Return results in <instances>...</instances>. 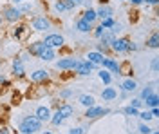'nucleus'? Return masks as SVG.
<instances>
[{
    "label": "nucleus",
    "mask_w": 159,
    "mask_h": 134,
    "mask_svg": "<svg viewBox=\"0 0 159 134\" xmlns=\"http://www.w3.org/2000/svg\"><path fill=\"white\" fill-rule=\"evenodd\" d=\"M20 134H34L42 129V122H40L36 116H25L18 125Z\"/></svg>",
    "instance_id": "obj_1"
},
{
    "label": "nucleus",
    "mask_w": 159,
    "mask_h": 134,
    "mask_svg": "<svg viewBox=\"0 0 159 134\" xmlns=\"http://www.w3.org/2000/svg\"><path fill=\"white\" fill-rule=\"evenodd\" d=\"M29 25L33 27V31L45 33V31H49L51 27H52V22H51V18L49 16H45V15H36V16L31 18Z\"/></svg>",
    "instance_id": "obj_2"
},
{
    "label": "nucleus",
    "mask_w": 159,
    "mask_h": 134,
    "mask_svg": "<svg viewBox=\"0 0 159 134\" xmlns=\"http://www.w3.org/2000/svg\"><path fill=\"white\" fill-rule=\"evenodd\" d=\"M22 11L18 9V6H7L2 9V18L6 22H11V24H16V22L22 20Z\"/></svg>",
    "instance_id": "obj_3"
},
{
    "label": "nucleus",
    "mask_w": 159,
    "mask_h": 134,
    "mask_svg": "<svg viewBox=\"0 0 159 134\" xmlns=\"http://www.w3.org/2000/svg\"><path fill=\"white\" fill-rule=\"evenodd\" d=\"M94 67H98V65H94V63L89 62V60H76V65H74L72 71L76 72V74H80V76H89L90 71H92Z\"/></svg>",
    "instance_id": "obj_4"
},
{
    "label": "nucleus",
    "mask_w": 159,
    "mask_h": 134,
    "mask_svg": "<svg viewBox=\"0 0 159 134\" xmlns=\"http://www.w3.org/2000/svg\"><path fill=\"white\" fill-rule=\"evenodd\" d=\"M110 49L114 53H118V54H121V53H129L130 51V40L129 38H114L112 40V44H110Z\"/></svg>",
    "instance_id": "obj_5"
},
{
    "label": "nucleus",
    "mask_w": 159,
    "mask_h": 134,
    "mask_svg": "<svg viewBox=\"0 0 159 134\" xmlns=\"http://www.w3.org/2000/svg\"><path fill=\"white\" fill-rule=\"evenodd\" d=\"M43 44L47 45V47H51V49H56V47H61L63 44H65V40H63V36L61 35H58V33H51V35H47L45 38H43Z\"/></svg>",
    "instance_id": "obj_6"
},
{
    "label": "nucleus",
    "mask_w": 159,
    "mask_h": 134,
    "mask_svg": "<svg viewBox=\"0 0 159 134\" xmlns=\"http://www.w3.org/2000/svg\"><path fill=\"white\" fill-rule=\"evenodd\" d=\"M110 111L107 107H99V105H90L87 107V111H85V118L87 120H96L99 116H105V114H109Z\"/></svg>",
    "instance_id": "obj_7"
},
{
    "label": "nucleus",
    "mask_w": 159,
    "mask_h": 134,
    "mask_svg": "<svg viewBox=\"0 0 159 134\" xmlns=\"http://www.w3.org/2000/svg\"><path fill=\"white\" fill-rule=\"evenodd\" d=\"M74 65H76V60L74 58H60L58 62L54 63V67L58 69V71H72L74 69Z\"/></svg>",
    "instance_id": "obj_8"
},
{
    "label": "nucleus",
    "mask_w": 159,
    "mask_h": 134,
    "mask_svg": "<svg viewBox=\"0 0 159 134\" xmlns=\"http://www.w3.org/2000/svg\"><path fill=\"white\" fill-rule=\"evenodd\" d=\"M103 69H107L109 72H116L119 74V67H121V63L116 60V58H109V56H105V60H103Z\"/></svg>",
    "instance_id": "obj_9"
},
{
    "label": "nucleus",
    "mask_w": 159,
    "mask_h": 134,
    "mask_svg": "<svg viewBox=\"0 0 159 134\" xmlns=\"http://www.w3.org/2000/svg\"><path fill=\"white\" fill-rule=\"evenodd\" d=\"M76 6L72 4V2H69V0H54V11L56 13H63V11H70L74 9Z\"/></svg>",
    "instance_id": "obj_10"
},
{
    "label": "nucleus",
    "mask_w": 159,
    "mask_h": 134,
    "mask_svg": "<svg viewBox=\"0 0 159 134\" xmlns=\"http://www.w3.org/2000/svg\"><path fill=\"white\" fill-rule=\"evenodd\" d=\"M31 82H45L47 78H49V71L47 69H36V71H33L31 72Z\"/></svg>",
    "instance_id": "obj_11"
},
{
    "label": "nucleus",
    "mask_w": 159,
    "mask_h": 134,
    "mask_svg": "<svg viewBox=\"0 0 159 134\" xmlns=\"http://www.w3.org/2000/svg\"><path fill=\"white\" fill-rule=\"evenodd\" d=\"M27 33H29L27 25H25V24H20V22H16V27H15V31H13L15 38H16V40H25Z\"/></svg>",
    "instance_id": "obj_12"
},
{
    "label": "nucleus",
    "mask_w": 159,
    "mask_h": 134,
    "mask_svg": "<svg viewBox=\"0 0 159 134\" xmlns=\"http://www.w3.org/2000/svg\"><path fill=\"white\" fill-rule=\"evenodd\" d=\"M34 116L38 118L42 123H43V122H49L51 120V109L45 107V105H40L38 109H36V114H34Z\"/></svg>",
    "instance_id": "obj_13"
},
{
    "label": "nucleus",
    "mask_w": 159,
    "mask_h": 134,
    "mask_svg": "<svg viewBox=\"0 0 159 134\" xmlns=\"http://www.w3.org/2000/svg\"><path fill=\"white\" fill-rule=\"evenodd\" d=\"M87 60L92 62L94 65H101L103 60H105V54H103V53H99V51H89V53H87Z\"/></svg>",
    "instance_id": "obj_14"
},
{
    "label": "nucleus",
    "mask_w": 159,
    "mask_h": 134,
    "mask_svg": "<svg viewBox=\"0 0 159 134\" xmlns=\"http://www.w3.org/2000/svg\"><path fill=\"white\" fill-rule=\"evenodd\" d=\"M45 47H47V45H45V44H43L42 40H40V42H33L29 47H27V53H29L31 56H38L40 53L45 49Z\"/></svg>",
    "instance_id": "obj_15"
},
{
    "label": "nucleus",
    "mask_w": 159,
    "mask_h": 134,
    "mask_svg": "<svg viewBox=\"0 0 159 134\" xmlns=\"http://www.w3.org/2000/svg\"><path fill=\"white\" fill-rule=\"evenodd\" d=\"M101 98H103V102H112V100H116L118 98V91L114 89V87H105L103 91H101Z\"/></svg>",
    "instance_id": "obj_16"
},
{
    "label": "nucleus",
    "mask_w": 159,
    "mask_h": 134,
    "mask_svg": "<svg viewBox=\"0 0 159 134\" xmlns=\"http://www.w3.org/2000/svg\"><path fill=\"white\" fill-rule=\"evenodd\" d=\"M38 58H40V60H43V62H52V60L56 58V49L45 47V49L38 54Z\"/></svg>",
    "instance_id": "obj_17"
},
{
    "label": "nucleus",
    "mask_w": 159,
    "mask_h": 134,
    "mask_svg": "<svg viewBox=\"0 0 159 134\" xmlns=\"http://www.w3.org/2000/svg\"><path fill=\"white\" fill-rule=\"evenodd\" d=\"M58 113L61 114V118H63V120H67V118H70V116L74 114V107L69 105V103H61V105L58 107Z\"/></svg>",
    "instance_id": "obj_18"
},
{
    "label": "nucleus",
    "mask_w": 159,
    "mask_h": 134,
    "mask_svg": "<svg viewBox=\"0 0 159 134\" xmlns=\"http://www.w3.org/2000/svg\"><path fill=\"white\" fill-rule=\"evenodd\" d=\"M24 62H22V60H20V56H16V58H15V60H13V74H15V76H24Z\"/></svg>",
    "instance_id": "obj_19"
},
{
    "label": "nucleus",
    "mask_w": 159,
    "mask_h": 134,
    "mask_svg": "<svg viewBox=\"0 0 159 134\" xmlns=\"http://www.w3.org/2000/svg\"><path fill=\"white\" fill-rule=\"evenodd\" d=\"M114 38H116V35L110 31V29H105V33L99 36V42H101L103 45H109V47H110V44H112V40H114Z\"/></svg>",
    "instance_id": "obj_20"
},
{
    "label": "nucleus",
    "mask_w": 159,
    "mask_h": 134,
    "mask_svg": "<svg viewBox=\"0 0 159 134\" xmlns=\"http://www.w3.org/2000/svg\"><path fill=\"white\" fill-rule=\"evenodd\" d=\"M121 89H123L125 93H134V91L138 89V83H136V80H132V78H127L125 82L121 83Z\"/></svg>",
    "instance_id": "obj_21"
},
{
    "label": "nucleus",
    "mask_w": 159,
    "mask_h": 134,
    "mask_svg": "<svg viewBox=\"0 0 159 134\" xmlns=\"http://www.w3.org/2000/svg\"><path fill=\"white\" fill-rule=\"evenodd\" d=\"M76 29H78L80 33H90L92 31V24L87 20H83V18H80L78 22H76Z\"/></svg>",
    "instance_id": "obj_22"
},
{
    "label": "nucleus",
    "mask_w": 159,
    "mask_h": 134,
    "mask_svg": "<svg viewBox=\"0 0 159 134\" xmlns=\"http://www.w3.org/2000/svg\"><path fill=\"white\" fill-rule=\"evenodd\" d=\"M143 103L147 105V109H154V107H157V105H159V96L156 93H152L148 98H145V100H143Z\"/></svg>",
    "instance_id": "obj_23"
},
{
    "label": "nucleus",
    "mask_w": 159,
    "mask_h": 134,
    "mask_svg": "<svg viewBox=\"0 0 159 134\" xmlns=\"http://www.w3.org/2000/svg\"><path fill=\"white\" fill-rule=\"evenodd\" d=\"M96 15H98L99 20H103V18H109V16H112V15H114V11H112V7L101 6L99 9H96Z\"/></svg>",
    "instance_id": "obj_24"
},
{
    "label": "nucleus",
    "mask_w": 159,
    "mask_h": 134,
    "mask_svg": "<svg viewBox=\"0 0 159 134\" xmlns=\"http://www.w3.org/2000/svg\"><path fill=\"white\" fill-rule=\"evenodd\" d=\"M83 20L90 22V24H94V22L98 20V15H96V9H92V7H87V9L83 11V16H81Z\"/></svg>",
    "instance_id": "obj_25"
},
{
    "label": "nucleus",
    "mask_w": 159,
    "mask_h": 134,
    "mask_svg": "<svg viewBox=\"0 0 159 134\" xmlns=\"http://www.w3.org/2000/svg\"><path fill=\"white\" fill-rule=\"evenodd\" d=\"M78 102L83 105V107H90V105H96V100H94V96H90V94H81L78 98Z\"/></svg>",
    "instance_id": "obj_26"
},
{
    "label": "nucleus",
    "mask_w": 159,
    "mask_h": 134,
    "mask_svg": "<svg viewBox=\"0 0 159 134\" xmlns=\"http://www.w3.org/2000/svg\"><path fill=\"white\" fill-rule=\"evenodd\" d=\"M98 76H99V80L105 83V85H110V82H112V74H110L107 69H101V71L98 72Z\"/></svg>",
    "instance_id": "obj_27"
},
{
    "label": "nucleus",
    "mask_w": 159,
    "mask_h": 134,
    "mask_svg": "<svg viewBox=\"0 0 159 134\" xmlns=\"http://www.w3.org/2000/svg\"><path fill=\"white\" fill-rule=\"evenodd\" d=\"M147 47H150V49H157L159 47V35L157 33H152V36L147 40Z\"/></svg>",
    "instance_id": "obj_28"
},
{
    "label": "nucleus",
    "mask_w": 159,
    "mask_h": 134,
    "mask_svg": "<svg viewBox=\"0 0 159 134\" xmlns=\"http://www.w3.org/2000/svg\"><path fill=\"white\" fill-rule=\"evenodd\" d=\"M49 122L52 125H61V123H63V118H61V114L56 111L54 114H51V120H49Z\"/></svg>",
    "instance_id": "obj_29"
},
{
    "label": "nucleus",
    "mask_w": 159,
    "mask_h": 134,
    "mask_svg": "<svg viewBox=\"0 0 159 134\" xmlns=\"http://www.w3.org/2000/svg\"><path fill=\"white\" fill-rule=\"evenodd\" d=\"M123 113L127 114V116H138V114H139V109H136V107L129 105V107H125V109H123Z\"/></svg>",
    "instance_id": "obj_30"
},
{
    "label": "nucleus",
    "mask_w": 159,
    "mask_h": 134,
    "mask_svg": "<svg viewBox=\"0 0 159 134\" xmlns=\"http://www.w3.org/2000/svg\"><path fill=\"white\" fill-rule=\"evenodd\" d=\"M138 116L143 120V122H150V120L154 118V116H152V111H143V113H139Z\"/></svg>",
    "instance_id": "obj_31"
},
{
    "label": "nucleus",
    "mask_w": 159,
    "mask_h": 134,
    "mask_svg": "<svg viewBox=\"0 0 159 134\" xmlns=\"http://www.w3.org/2000/svg\"><path fill=\"white\" fill-rule=\"evenodd\" d=\"M114 18H112V16H109V18H103V20H101V25H103V27H105V29H110V27H112V25H114Z\"/></svg>",
    "instance_id": "obj_32"
},
{
    "label": "nucleus",
    "mask_w": 159,
    "mask_h": 134,
    "mask_svg": "<svg viewBox=\"0 0 159 134\" xmlns=\"http://www.w3.org/2000/svg\"><path fill=\"white\" fill-rule=\"evenodd\" d=\"M152 93H156L152 87H147V89H143V91H141V98H139V100H145V98H148Z\"/></svg>",
    "instance_id": "obj_33"
},
{
    "label": "nucleus",
    "mask_w": 159,
    "mask_h": 134,
    "mask_svg": "<svg viewBox=\"0 0 159 134\" xmlns=\"http://www.w3.org/2000/svg\"><path fill=\"white\" fill-rule=\"evenodd\" d=\"M110 31L114 33V35H118V33H121V31H123V25H121L119 22H114V25L110 27Z\"/></svg>",
    "instance_id": "obj_34"
},
{
    "label": "nucleus",
    "mask_w": 159,
    "mask_h": 134,
    "mask_svg": "<svg viewBox=\"0 0 159 134\" xmlns=\"http://www.w3.org/2000/svg\"><path fill=\"white\" fill-rule=\"evenodd\" d=\"M92 29H94V36H96V38H99V36H101V35L105 33V27H103L101 24H99L98 27H92Z\"/></svg>",
    "instance_id": "obj_35"
},
{
    "label": "nucleus",
    "mask_w": 159,
    "mask_h": 134,
    "mask_svg": "<svg viewBox=\"0 0 159 134\" xmlns=\"http://www.w3.org/2000/svg\"><path fill=\"white\" fill-rule=\"evenodd\" d=\"M130 105H132V107H136V109H141V107H143V100H139V98H134V100L130 102Z\"/></svg>",
    "instance_id": "obj_36"
},
{
    "label": "nucleus",
    "mask_w": 159,
    "mask_h": 134,
    "mask_svg": "<svg viewBox=\"0 0 159 134\" xmlns=\"http://www.w3.org/2000/svg\"><path fill=\"white\" fill-rule=\"evenodd\" d=\"M139 132H141V134H150V132H152V129H150L148 125L143 123V125H139Z\"/></svg>",
    "instance_id": "obj_37"
},
{
    "label": "nucleus",
    "mask_w": 159,
    "mask_h": 134,
    "mask_svg": "<svg viewBox=\"0 0 159 134\" xmlns=\"http://www.w3.org/2000/svg\"><path fill=\"white\" fill-rule=\"evenodd\" d=\"M70 94H72L70 89H63V91H60V98H63V100H65V98H69Z\"/></svg>",
    "instance_id": "obj_38"
},
{
    "label": "nucleus",
    "mask_w": 159,
    "mask_h": 134,
    "mask_svg": "<svg viewBox=\"0 0 159 134\" xmlns=\"http://www.w3.org/2000/svg\"><path fill=\"white\" fill-rule=\"evenodd\" d=\"M83 132H85V131H83L81 127H74V129H70L69 131V134H83Z\"/></svg>",
    "instance_id": "obj_39"
},
{
    "label": "nucleus",
    "mask_w": 159,
    "mask_h": 134,
    "mask_svg": "<svg viewBox=\"0 0 159 134\" xmlns=\"http://www.w3.org/2000/svg\"><path fill=\"white\" fill-rule=\"evenodd\" d=\"M110 47L109 45H103V44H98V51L99 53H105V51H109Z\"/></svg>",
    "instance_id": "obj_40"
},
{
    "label": "nucleus",
    "mask_w": 159,
    "mask_h": 134,
    "mask_svg": "<svg viewBox=\"0 0 159 134\" xmlns=\"http://www.w3.org/2000/svg\"><path fill=\"white\" fill-rule=\"evenodd\" d=\"M150 67H152V71H154V72H157V58H154V60H152Z\"/></svg>",
    "instance_id": "obj_41"
},
{
    "label": "nucleus",
    "mask_w": 159,
    "mask_h": 134,
    "mask_svg": "<svg viewBox=\"0 0 159 134\" xmlns=\"http://www.w3.org/2000/svg\"><path fill=\"white\" fill-rule=\"evenodd\" d=\"M130 4L132 6H139V4H143V0H130Z\"/></svg>",
    "instance_id": "obj_42"
},
{
    "label": "nucleus",
    "mask_w": 159,
    "mask_h": 134,
    "mask_svg": "<svg viewBox=\"0 0 159 134\" xmlns=\"http://www.w3.org/2000/svg\"><path fill=\"white\" fill-rule=\"evenodd\" d=\"M143 2H147V4H154V6H157L159 0H143Z\"/></svg>",
    "instance_id": "obj_43"
},
{
    "label": "nucleus",
    "mask_w": 159,
    "mask_h": 134,
    "mask_svg": "<svg viewBox=\"0 0 159 134\" xmlns=\"http://www.w3.org/2000/svg\"><path fill=\"white\" fill-rule=\"evenodd\" d=\"M0 83H4V85H9V82H7V80H6L4 76H0Z\"/></svg>",
    "instance_id": "obj_44"
},
{
    "label": "nucleus",
    "mask_w": 159,
    "mask_h": 134,
    "mask_svg": "<svg viewBox=\"0 0 159 134\" xmlns=\"http://www.w3.org/2000/svg\"><path fill=\"white\" fill-rule=\"evenodd\" d=\"M0 134H11V132H9V129L4 127V129H0Z\"/></svg>",
    "instance_id": "obj_45"
},
{
    "label": "nucleus",
    "mask_w": 159,
    "mask_h": 134,
    "mask_svg": "<svg viewBox=\"0 0 159 134\" xmlns=\"http://www.w3.org/2000/svg\"><path fill=\"white\" fill-rule=\"evenodd\" d=\"M11 2H13V4L16 6V4H24V2H27V0H11Z\"/></svg>",
    "instance_id": "obj_46"
},
{
    "label": "nucleus",
    "mask_w": 159,
    "mask_h": 134,
    "mask_svg": "<svg viewBox=\"0 0 159 134\" xmlns=\"http://www.w3.org/2000/svg\"><path fill=\"white\" fill-rule=\"evenodd\" d=\"M69 2H72V4H74V6H80V4H81V2H83V0H69Z\"/></svg>",
    "instance_id": "obj_47"
},
{
    "label": "nucleus",
    "mask_w": 159,
    "mask_h": 134,
    "mask_svg": "<svg viewBox=\"0 0 159 134\" xmlns=\"http://www.w3.org/2000/svg\"><path fill=\"white\" fill-rule=\"evenodd\" d=\"M2 22H4V18H2V13H0V25H2Z\"/></svg>",
    "instance_id": "obj_48"
},
{
    "label": "nucleus",
    "mask_w": 159,
    "mask_h": 134,
    "mask_svg": "<svg viewBox=\"0 0 159 134\" xmlns=\"http://www.w3.org/2000/svg\"><path fill=\"white\" fill-rule=\"evenodd\" d=\"M42 134H52V132H49V131H43V132H42Z\"/></svg>",
    "instance_id": "obj_49"
},
{
    "label": "nucleus",
    "mask_w": 159,
    "mask_h": 134,
    "mask_svg": "<svg viewBox=\"0 0 159 134\" xmlns=\"http://www.w3.org/2000/svg\"><path fill=\"white\" fill-rule=\"evenodd\" d=\"M119 2H130V0H119Z\"/></svg>",
    "instance_id": "obj_50"
},
{
    "label": "nucleus",
    "mask_w": 159,
    "mask_h": 134,
    "mask_svg": "<svg viewBox=\"0 0 159 134\" xmlns=\"http://www.w3.org/2000/svg\"><path fill=\"white\" fill-rule=\"evenodd\" d=\"M150 134H157V132H154V131H152V132H150Z\"/></svg>",
    "instance_id": "obj_51"
}]
</instances>
